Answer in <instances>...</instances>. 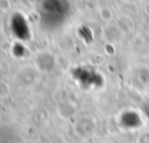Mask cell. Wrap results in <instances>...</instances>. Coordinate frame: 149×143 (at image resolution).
Wrapping results in <instances>:
<instances>
[{
	"label": "cell",
	"instance_id": "obj_1",
	"mask_svg": "<svg viewBox=\"0 0 149 143\" xmlns=\"http://www.w3.org/2000/svg\"><path fill=\"white\" fill-rule=\"evenodd\" d=\"M70 12L68 0H44L41 5V19L47 26L57 27Z\"/></svg>",
	"mask_w": 149,
	"mask_h": 143
}]
</instances>
